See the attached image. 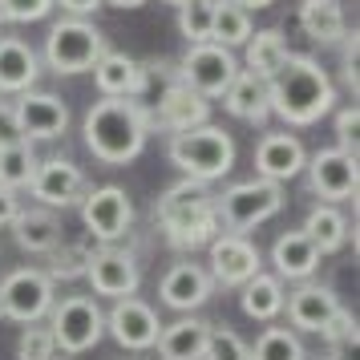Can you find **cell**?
<instances>
[{
  "label": "cell",
  "mask_w": 360,
  "mask_h": 360,
  "mask_svg": "<svg viewBox=\"0 0 360 360\" xmlns=\"http://www.w3.org/2000/svg\"><path fill=\"white\" fill-rule=\"evenodd\" d=\"M0 320H4V308H0Z\"/></svg>",
  "instance_id": "47"
},
{
  "label": "cell",
  "mask_w": 360,
  "mask_h": 360,
  "mask_svg": "<svg viewBox=\"0 0 360 360\" xmlns=\"http://www.w3.org/2000/svg\"><path fill=\"white\" fill-rule=\"evenodd\" d=\"M154 114V126L166 134H182V130H195L202 126L207 117H211V101L198 98L195 89H186V85L174 77V82L162 89V98H158V110H150Z\"/></svg>",
  "instance_id": "21"
},
{
  "label": "cell",
  "mask_w": 360,
  "mask_h": 360,
  "mask_svg": "<svg viewBox=\"0 0 360 360\" xmlns=\"http://www.w3.org/2000/svg\"><path fill=\"white\" fill-rule=\"evenodd\" d=\"M304 162H308V150L304 142L288 130H271L259 138L255 146V179H267V182H292L304 174Z\"/></svg>",
  "instance_id": "17"
},
{
  "label": "cell",
  "mask_w": 360,
  "mask_h": 360,
  "mask_svg": "<svg viewBox=\"0 0 360 360\" xmlns=\"http://www.w3.org/2000/svg\"><path fill=\"white\" fill-rule=\"evenodd\" d=\"M211 17H214V0H191L179 8V33L186 37V45H202L211 41Z\"/></svg>",
  "instance_id": "35"
},
{
  "label": "cell",
  "mask_w": 360,
  "mask_h": 360,
  "mask_svg": "<svg viewBox=\"0 0 360 360\" xmlns=\"http://www.w3.org/2000/svg\"><path fill=\"white\" fill-rule=\"evenodd\" d=\"M29 195L37 198V207H49V211H65V207H77L89 191L82 166L69 162V158H45L37 162L33 182L25 186Z\"/></svg>",
  "instance_id": "11"
},
{
  "label": "cell",
  "mask_w": 360,
  "mask_h": 360,
  "mask_svg": "<svg viewBox=\"0 0 360 360\" xmlns=\"http://www.w3.org/2000/svg\"><path fill=\"white\" fill-rule=\"evenodd\" d=\"M110 49V41L94 20L85 17H61L45 37V65L57 77H77L98 65V57Z\"/></svg>",
  "instance_id": "5"
},
{
  "label": "cell",
  "mask_w": 360,
  "mask_h": 360,
  "mask_svg": "<svg viewBox=\"0 0 360 360\" xmlns=\"http://www.w3.org/2000/svg\"><path fill=\"white\" fill-rule=\"evenodd\" d=\"M57 356V344H53L49 324H25L17 340V360H53Z\"/></svg>",
  "instance_id": "37"
},
{
  "label": "cell",
  "mask_w": 360,
  "mask_h": 360,
  "mask_svg": "<svg viewBox=\"0 0 360 360\" xmlns=\"http://www.w3.org/2000/svg\"><path fill=\"white\" fill-rule=\"evenodd\" d=\"M8 227H13L17 247L29 251V255H49L53 247H61V219L49 207H29V211L20 207Z\"/></svg>",
  "instance_id": "23"
},
{
  "label": "cell",
  "mask_w": 360,
  "mask_h": 360,
  "mask_svg": "<svg viewBox=\"0 0 360 360\" xmlns=\"http://www.w3.org/2000/svg\"><path fill=\"white\" fill-rule=\"evenodd\" d=\"M53 300V279L41 271V267H17V271H8L4 283H0V308L8 320H17V324H41L45 316H49Z\"/></svg>",
  "instance_id": "9"
},
{
  "label": "cell",
  "mask_w": 360,
  "mask_h": 360,
  "mask_svg": "<svg viewBox=\"0 0 360 360\" xmlns=\"http://www.w3.org/2000/svg\"><path fill=\"white\" fill-rule=\"evenodd\" d=\"M13 114H17V126L25 134V142H53L69 130V105L57 94H45V89H29L13 101Z\"/></svg>",
  "instance_id": "15"
},
{
  "label": "cell",
  "mask_w": 360,
  "mask_h": 360,
  "mask_svg": "<svg viewBox=\"0 0 360 360\" xmlns=\"http://www.w3.org/2000/svg\"><path fill=\"white\" fill-rule=\"evenodd\" d=\"M300 29L320 45H340L348 33L340 0H300Z\"/></svg>",
  "instance_id": "28"
},
{
  "label": "cell",
  "mask_w": 360,
  "mask_h": 360,
  "mask_svg": "<svg viewBox=\"0 0 360 360\" xmlns=\"http://www.w3.org/2000/svg\"><path fill=\"white\" fill-rule=\"evenodd\" d=\"M231 4H239V8H247V13H259V8H271L276 0H231Z\"/></svg>",
  "instance_id": "44"
},
{
  "label": "cell",
  "mask_w": 360,
  "mask_h": 360,
  "mask_svg": "<svg viewBox=\"0 0 360 360\" xmlns=\"http://www.w3.org/2000/svg\"><path fill=\"white\" fill-rule=\"evenodd\" d=\"M53 360H57V356H53Z\"/></svg>",
  "instance_id": "50"
},
{
  "label": "cell",
  "mask_w": 360,
  "mask_h": 360,
  "mask_svg": "<svg viewBox=\"0 0 360 360\" xmlns=\"http://www.w3.org/2000/svg\"><path fill=\"white\" fill-rule=\"evenodd\" d=\"M89 73H94V85H98L101 98H142L150 89V65H142L130 53H117V49L101 53L98 65Z\"/></svg>",
  "instance_id": "18"
},
{
  "label": "cell",
  "mask_w": 360,
  "mask_h": 360,
  "mask_svg": "<svg viewBox=\"0 0 360 360\" xmlns=\"http://www.w3.org/2000/svg\"><path fill=\"white\" fill-rule=\"evenodd\" d=\"M300 231H304L311 243H316V251H320V255H336V251L348 243V219H344L332 202H316Z\"/></svg>",
  "instance_id": "30"
},
{
  "label": "cell",
  "mask_w": 360,
  "mask_h": 360,
  "mask_svg": "<svg viewBox=\"0 0 360 360\" xmlns=\"http://www.w3.org/2000/svg\"><path fill=\"white\" fill-rule=\"evenodd\" d=\"M101 4H114V8H142L146 0H101Z\"/></svg>",
  "instance_id": "45"
},
{
  "label": "cell",
  "mask_w": 360,
  "mask_h": 360,
  "mask_svg": "<svg viewBox=\"0 0 360 360\" xmlns=\"http://www.w3.org/2000/svg\"><path fill=\"white\" fill-rule=\"evenodd\" d=\"M214 292V279L211 271L202 267V263H191V259H179L170 271L162 276V283H158V295H162L166 308L174 311H195L202 308L207 300H211Z\"/></svg>",
  "instance_id": "19"
},
{
  "label": "cell",
  "mask_w": 360,
  "mask_h": 360,
  "mask_svg": "<svg viewBox=\"0 0 360 360\" xmlns=\"http://www.w3.org/2000/svg\"><path fill=\"white\" fill-rule=\"evenodd\" d=\"M17 211H20L17 191H4V186H0V227H8V223L17 219Z\"/></svg>",
  "instance_id": "42"
},
{
  "label": "cell",
  "mask_w": 360,
  "mask_h": 360,
  "mask_svg": "<svg viewBox=\"0 0 360 360\" xmlns=\"http://www.w3.org/2000/svg\"><path fill=\"white\" fill-rule=\"evenodd\" d=\"M94 251H98V247H94V239H82V243H73V247H53L45 276H49L53 283H57V279H82Z\"/></svg>",
  "instance_id": "34"
},
{
  "label": "cell",
  "mask_w": 360,
  "mask_h": 360,
  "mask_svg": "<svg viewBox=\"0 0 360 360\" xmlns=\"http://www.w3.org/2000/svg\"><path fill=\"white\" fill-rule=\"evenodd\" d=\"M308 360H311V356H308ZM316 360H320V356H316Z\"/></svg>",
  "instance_id": "49"
},
{
  "label": "cell",
  "mask_w": 360,
  "mask_h": 360,
  "mask_svg": "<svg viewBox=\"0 0 360 360\" xmlns=\"http://www.w3.org/2000/svg\"><path fill=\"white\" fill-rule=\"evenodd\" d=\"M283 311H288L292 332H320V328L340 311V300H336V292H332L328 283H311V279H304L295 292H288Z\"/></svg>",
  "instance_id": "20"
},
{
  "label": "cell",
  "mask_w": 360,
  "mask_h": 360,
  "mask_svg": "<svg viewBox=\"0 0 360 360\" xmlns=\"http://www.w3.org/2000/svg\"><path fill=\"white\" fill-rule=\"evenodd\" d=\"M255 33L251 25V13L231 4V0H214V17H211V41L223 45V49H239L247 45V37Z\"/></svg>",
  "instance_id": "31"
},
{
  "label": "cell",
  "mask_w": 360,
  "mask_h": 360,
  "mask_svg": "<svg viewBox=\"0 0 360 360\" xmlns=\"http://www.w3.org/2000/svg\"><path fill=\"white\" fill-rule=\"evenodd\" d=\"M174 77H179L186 89H195L198 98H223L227 94V85L239 77V61H235V53L223 49V45H214V41H202V45H191L186 57L179 61L174 69Z\"/></svg>",
  "instance_id": "8"
},
{
  "label": "cell",
  "mask_w": 360,
  "mask_h": 360,
  "mask_svg": "<svg viewBox=\"0 0 360 360\" xmlns=\"http://www.w3.org/2000/svg\"><path fill=\"white\" fill-rule=\"evenodd\" d=\"M211 279L214 283H223V288H243L247 279L263 271V255L259 247L251 243L247 235H231V231H219L211 243Z\"/></svg>",
  "instance_id": "13"
},
{
  "label": "cell",
  "mask_w": 360,
  "mask_h": 360,
  "mask_svg": "<svg viewBox=\"0 0 360 360\" xmlns=\"http://www.w3.org/2000/svg\"><path fill=\"white\" fill-rule=\"evenodd\" d=\"M320 251L311 243L304 231H288V235H279L276 247H271V263H276V276L279 279H295V283H304L320 271Z\"/></svg>",
  "instance_id": "24"
},
{
  "label": "cell",
  "mask_w": 360,
  "mask_h": 360,
  "mask_svg": "<svg viewBox=\"0 0 360 360\" xmlns=\"http://www.w3.org/2000/svg\"><path fill=\"white\" fill-rule=\"evenodd\" d=\"M0 25H4V13H0Z\"/></svg>",
  "instance_id": "48"
},
{
  "label": "cell",
  "mask_w": 360,
  "mask_h": 360,
  "mask_svg": "<svg viewBox=\"0 0 360 360\" xmlns=\"http://www.w3.org/2000/svg\"><path fill=\"white\" fill-rule=\"evenodd\" d=\"M41 77V57L20 37H0V94H29Z\"/></svg>",
  "instance_id": "22"
},
{
  "label": "cell",
  "mask_w": 360,
  "mask_h": 360,
  "mask_svg": "<svg viewBox=\"0 0 360 360\" xmlns=\"http://www.w3.org/2000/svg\"><path fill=\"white\" fill-rule=\"evenodd\" d=\"M154 219L162 227L166 243L174 251H195L207 247L219 235V214H214V195L207 182L179 179L174 186H166L158 202H154Z\"/></svg>",
  "instance_id": "3"
},
{
  "label": "cell",
  "mask_w": 360,
  "mask_h": 360,
  "mask_svg": "<svg viewBox=\"0 0 360 360\" xmlns=\"http://www.w3.org/2000/svg\"><path fill=\"white\" fill-rule=\"evenodd\" d=\"M223 110L231 117H239L247 126H263L271 110H267V82H259L255 73H247L239 69V77L227 85V94H223Z\"/></svg>",
  "instance_id": "25"
},
{
  "label": "cell",
  "mask_w": 360,
  "mask_h": 360,
  "mask_svg": "<svg viewBox=\"0 0 360 360\" xmlns=\"http://www.w3.org/2000/svg\"><path fill=\"white\" fill-rule=\"evenodd\" d=\"M356 130H360L356 101H352V105H340V110H336V150L352 154V158H356Z\"/></svg>",
  "instance_id": "39"
},
{
  "label": "cell",
  "mask_w": 360,
  "mask_h": 360,
  "mask_svg": "<svg viewBox=\"0 0 360 360\" xmlns=\"http://www.w3.org/2000/svg\"><path fill=\"white\" fill-rule=\"evenodd\" d=\"M49 332L65 356H82L105 336V311L89 295H61L49 308Z\"/></svg>",
  "instance_id": "7"
},
{
  "label": "cell",
  "mask_w": 360,
  "mask_h": 360,
  "mask_svg": "<svg viewBox=\"0 0 360 360\" xmlns=\"http://www.w3.org/2000/svg\"><path fill=\"white\" fill-rule=\"evenodd\" d=\"M57 8L53 0H0V13L4 20H13V25H33V20H45Z\"/></svg>",
  "instance_id": "38"
},
{
  "label": "cell",
  "mask_w": 360,
  "mask_h": 360,
  "mask_svg": "<svg viewBox=\"0 0 360 360\" xmlns=\"http://www.w3.org/2000/svg\"><path fill=\"white\" fill-rule=\"evenodd\" d=\"M283 186L267 179H247L227 186L223 195H214V214H219V227H227L231 235H247L259 223L276 219L283 211Z\"/></svg>",
  "instance_id": "6"
},
{
  "label": "cell",
  "mask_w": 360,
  "mask_h": 360,
  "mask_svg": "<svg viewBox=\"0 0 360 360\" xmlns=\"http://www.w3.org/2000/svg\"><path fill=\"white\" fill-rule=\"evenodd\" d=\"M166 158L182 170V179H195L211 186V182L227 179L231 166H235V138L227 130L211 126V122H202L195 130L170 134Z\"/></svg>",
  "instance_id": "4"
},
{
  "label": "cell",
  "mask_w": 360,
  "mask_h": 360,
  "mask_svg": "<svg viewBox=\"0 0 360 360\" xmlns=\"http://www.w3.org/2000/svg\"><path fill=\"white\" fill-rule=\"evenodd\" d=\"M267 110L283 126H316L336 110V85L316 57L288 53L279 73L267 82Z\"/></svg>",
  "instance_id": "2"
},
{
  "label": "cell",
  "mask_w": 360,
  "mask_h": 360,
  "mask_svg": "<svg viewBox=\"0 0 360 360\" xmlns=\"http://www.w3.org/2000/svg\"><path fill=\"white\" fill-rule=\"evenodd\" d=\"M150 130H154V114L138 98H101L89 105V114L82 122L85 150L101 166L134 162L146 150Z\"/></svg>",
  "instance_id": "1"
},
{
  "label": "cell",
  "mask_w": 360,
  "mask_h": 360,
  "mask_svg": "<svg viewBox=\"0 0 360 360\" xmlns=\"http://www.w3.org/2000/svg\"><path fill=\"white\" fill-rule=\"evenodd\" d=\"M85 279L94 283L98 295H110V300H126V295H138V283H142V267L130 251L122 247H98L89 255V267H85Z\"/></svg>",
  "instance_id": "16"
},
{
  "label": "cell",
  "mask_w": 360,
  "mask_h": 360,
  "mask_svg": "<svg viewBox=\"0 0 360 360\" xmlns=\"http://www.w3.org/2000/svg\"><path fill=\"white\" fill-rule=\"evenodd\" d=\"M207 336H211V324H207V320L182 316V320H174V324H162L154 348H158L162 360H202Z\"/></svg>",
  "instance_id": "26"
},
{
  "label": "cell",
  "mask_w": 360,
  "mask_h": 360,
  "mask_svg": "<svg viewBox=\"0 0 360 360\" xmlns=\"http://www.w3.org/2000/svg\"><path fill=\"white\" fill-rule=\"evenodd\" d=\"M77 207H82V223L89 231V239H98L105 247L117 243L134 227V202L122 186H89Z\"/></svg>",
  "instance_id": "10"
},
{
  "label": "cell",
  "mask_w": 360,
  "mask_h": 360,
  "mask_svg": "<svg viewBox=\"0 0 360 360\" xmlns=\"http://www.w3.org/2000/svg\"><path fill=\"white\" fill-rule=\"evenodd\" d=\"M243 49H247V57H243L247 73H255L259 82H271L279 73V65L288 61V53H292L279 29H259V33H251Z\"/></svg>",
  "instance_id": "29"
},
{
  "label": "cell",
  "mask_w": 360,
  "mask_h": 360,
  "mask_svg": "<svg viewBox=\"0 0 360 360\" xmlns=\"http://www.w3.org/2000/svg\"><path fill=\"white\" fill-rule=\"evenodd\" d=\"M251 360H308L304 340L292 328H263L259 340L251 344Z\"/></svg>",
  "instance_id": "33"
},
{
  "label": "cell",
  "mask_w": 360,
  "mask_h": 360,
  "mask_svg": "<svg viewBox=\"0 0 360 360\" xmlns=\"http://www.w3.org/2000/svg\"><path fill=\"white\" fill-rule=\"evenodd\" d=\"M37 150L33 142H13V146H0V186L4 191H25L33 182L37 170Z\"/></svg>",
  "instance_id": "32"
},
{
  "label": "cell",
  "mask_w": 360,
  "mask_h": 360,
  "mask_svg": "<svg viewBox=\"0 0 360 360\" xmlns=\"http://www.w3.org/2000/svg\"><path fill=\"white\" fill-rule=\"evenodd\" d=\"M105 332H110L122 348H130V352H150V348L158 344L162 320H158V311L150 308L146 300L126 295V300H114V308L105 316Z\"/></svg>",
  "instance_id": "12"
},
{
  "label": "cell",
  "mask_w": 360,
  "mask_h": 360,
  "mask_svg": "<svg viewBox=\"0 0 360 360\" xmlns=\"http://www.w3.org/2000/svg\"><path fill=\"white\" fill-rule=\"evenodd\" d=\"M320 336H324V344H336V340H344V336H356V316L348 308H340L324 328H320Z\"/></svg>",
  "instance_id": "40"
},
{
  "label": "cell",
  "mask_w": 360,
  "mask_h": 360,
  "mask_svg": "<svg viewBox=\"0 0 360 360\" xmlns=\"http://www.w3.org/2000/svg\"><path fill=\"white\" fill-rule=\"evenodd\" d=\"M166 4H174V8H182V4H191V0H166Z\"/></svg>",
  "instance_id": "46"
},
{
  "label": "cell",
  "mask_w": 360,
  "mask_h": 360,
  "mask_svg": "<svg viewBox=\"0 0 360 360\" xmlns=\"http://www.w3.org/2000/svg\"><path fill=\"white\" fill-rule=\"evenodd\" d=\"M308 186L311 195H320L324 202H348V198H356V158L352 154H344V150L328 146V150H316L308 162Z\"/></svg>",
  "instance_id": "14"
},
{
  "label": "cell",
  "mask_w": 360,
  "mask_h": 360,
  "mask_svg": "<svg viewBox=\"0 0 360 360\" xmlns=\"http://www.w3.org/2000/svg\"><path fill=\"white\" fill-rule=\"evenodd\" d=\"M202 360H251V344L235 332V328H214L207 336V348H202Z\"/></svg>",
  "instance_id": "36"
},
{
  "label": "cell",
  "mask_w": 360,
  "mask_h": 360,
  "mask_svg": "<svg viewBox=\"0 0 360 360\" xmlns=\"http://www.w3.org/2000/svg\"><path fill=\"white\" fill-rule=\"evenodd\" d=\"M13 142H25V134L17 126L13 101H0V146H13Z\"/></svg>",
  "instance_id": "41"
},
{
  "label": "cell",
  "mask_w": 360,
  "mask_h": 360,
  "mask_svg": "<svg viewBox=\"0 0 360 360\" xmlns=\"http://www.w3.org/2000/svg\"><path fill=\"white\" fill-rule=\"evenodd\" d=\"M53 4H61L69 17H94L101 8V0H53Z\"/></svg>",
  "instance_id": "43"
},
{
  "label": "cell",
  "mask_w": 360,
  "mask_h": 360,
  "mask_svg": "<svg viewBox=\"0 0 360 360\" xmlns=\"http://www.w3.org/2000/svg\"><path fill=\"white\" fill-rule=\"evenodd\" d=\"M283 300H288V292H283V279L267 276V271H255V276L239 288V308H243V316L259 320V324L276 320L279 311H283Z\"/></svg>",
  "instance_id": "27"
}]
</instances>
